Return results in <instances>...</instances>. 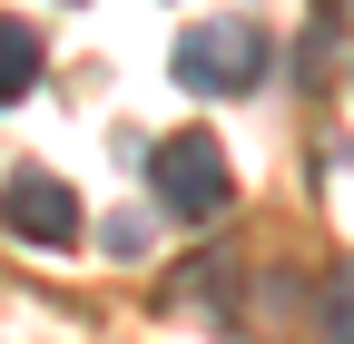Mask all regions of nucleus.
Instances as JSON below:
<instances>
[{"mask_svg":"<svg viewBox=\"0 0 354 344\" xmlns=\"http://www.w3.org/2000/svg\"><path fill=\"white\" fill-rule=\"evenodd\" d=\"M0 227L20 246H69L79 236V197L59 178H39V167H20V178H0Z\"/></svg>","mask_w":354,"mask_h":344,"instance_id":"nucleus-3","label":"nucleus"},{"mask_svg":"<svg viewBox=\"0 0 354 344\" xmlns=\"http://www.w3.org/2000/svg\"><path fill=\"white\" fill-rule=\"evenodd\" d=\"M148 178H158V207H167V217H216V207L236 197L216 138H158L148 148Z\"/></svg>","mask_w":354,"mask_h":344,"instance_id":"nucleus-2","label":"nucleus"},{"mask_svg":"<svg viewBox=\"0 0 354 344\" xmlns=\"http://www.w3.org/2000/svg\"><path fill=\"white\" fill-rule=\"evenodd\" d=\"M99 246H109V266H138V256H148V217H128V207H118V217L99 227Z\"/></svg>","mask_w":354,"mask_h":344,"instance_id":"nucleus-7","label":"nucleus"},{"mask_svg":"<svg viewBox=\"0 0 354 344\" xmlns=\"http://www.w3.org/2000/svg\"><path fill=\"white\" fill-rule=\"evenodd\" d=\"M30 79H39V30L30 20H0V108H10Z\"/></svg>","mask_w":354,"mask_h":344,"instance_id":"nucleus-4","label":"nucleus"},{"mask_svg":"<svg viewBox=\"0 0 354 344\" xmlns=\"http://www.w3.org/2000/svg\"><path fill=\"white\" fill-rule=\"evenodd\" d=\"M216 295H227V256H207V266H187V276L167 285V305H177V315H227Z\"/></svg>","mask_w":354,"mask_h":344,"instance_id":"nucleus-5","label":"nucleus"},{"mask_svg":"<svg viewBox=\"0 0 354 344\" xmlns=\"http://www.w3.org/2000/svg\"><path fill=\"white\" fill-rule=\"evenodd\" d=\"M256 69H266L256 20H207V30L177 39V79H187V89H207V99H246Z\"/></svg>","mask_w":354,"mask_h":344,"instance_id":"nucleus-1","label":"nucleus"},{"mask_svg":"<svg viewBox=\"0 0 354 344\" xmlns=\"http://www.w3.org/2000/svg\"><path fill=\"white\" fill-rule=\"evenodd\" d=\"M315 334H325V344H354V266H335V276H325V305H315Z\"/></svg>","mask_w":354,"mask_h":344,"instance_id":"nucleus-6","label":"nucleus"}]
</instances>
